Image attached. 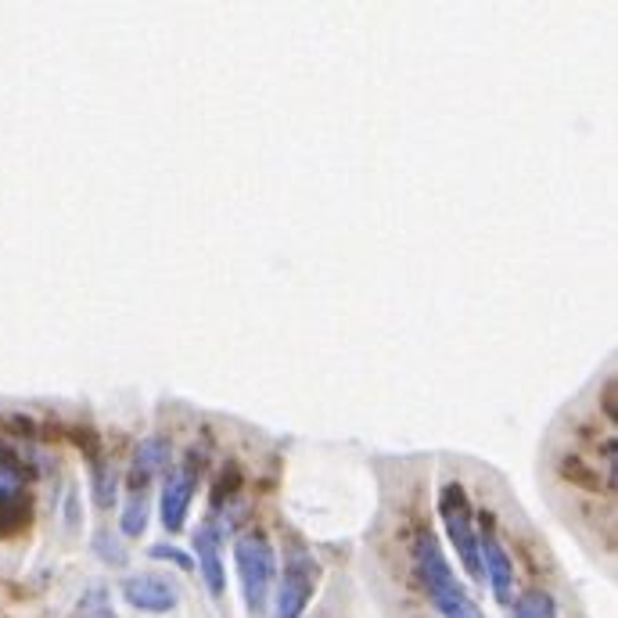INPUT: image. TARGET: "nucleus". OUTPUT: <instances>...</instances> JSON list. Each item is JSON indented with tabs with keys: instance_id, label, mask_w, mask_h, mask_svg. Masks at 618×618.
Here are the masks:
<instances>
[{
	"instance_id": "f257e3e1",
	"label": "nucleus",
	"mask_w": 618,
	"mask_h": 618,
	"mask_svg": "<svg viewBox=\"0 0 618 618\" xmlns=\"http://www.w3.org/2000/svg\"><path fill=\"white\" fill-rule=\"evenodd\" d=\"M414 557H418L421 583H424V589H429V597L438 608V615L443 618H483V611H478L471 594L457 583V575H453L449 561L443 557V551H438V540L432 532L418 535Z\"/></svg>"
},
{
	"instance_id": "f03ea898",
	"label": "nucleus",
	"mask_w": 618,
	"mask_h": 618,
	"mask_svg": "<svg viewBox=\"0 0 618 618\" xmlns=\"http://www.w3.org/2000/svg\"><path fill=\"white\" fill-rule=\"evenodd\" d=\"M235 565H238L241 594H245V604H249V611L263 615L270 589H273V575H278V557H273V546L267 535L245 532L235 543Z\"/></svg>"
},
{
	"instance_id": "7ed1b4c3",
	"label": "nucleus",
	"mask_w": 618,
	"mask_h": 618,
	"mask_svg": "<svg viewBox=\"0 0 618 618\" xmlns=\"http://www.w3.org/2000/svg\"><path fill=\"white\" fill-rule=\"evenodd\" d=\"M30 468L11 446L0 443V535H15L30 525Z\"/></svg>"
},
{
	"instance_id": "20e7f679",
	"label": "nucleus",
	"mask_w": 618,
	"mask_h": 618,
	"mask_svg": "<svg viewBox=\"0 0 618 618\" xmlns=\"http://www.w3.org/2000/svg\"><path fill=\"white\" fill-rule=\"evenodd\" d=\"M438 514H443L446 535H449L453 551H457V557H460V565L468 568V575H471L475 583H483V561H478V532H475L471 503H468V492H464V486L449 483L443 492H438Z\"/></svg>"
},
{
	"instance_id": "39448f33",
	"label": "nucleus",
	"mask_w": 618,
	"mask_h": 618,
	"mask_svg": "<svg viewBox=\"0 0 618 618\" xmlns=\"http://www.w3.org/2000/svg\"><path fill=\"white\" fill-rule=\"evenodd\" d=\"M317 589V565L306 554H295L284 565V579L278 586V604H273V618H299Z\"/></svg>"
},
{
	"instance_id": "423d86ee",
	"label": "nucleus",
	"mask_w": 618,
	"mask_h": 618,
	"mask_svg": "<svg viewBox=\"0 0 618 618\" xmlns=\"http://www.w3.org/2000/svg\"><path fill=\"white\" fill-rule=\"evenodd\" d=\"M122 597H127V604L137 611L166 615V611L176 608V600H181V589H176V583H170L166 575L141 572V575H130V579L122 583Z\"/></svg>"
},
{
	"instance_id": "0eeeda50",
	"label": "nucleus",
	"mask_w": 618,
	"mask_h": 618,
	"mask_svg": "<svg viewBox=\"0 0 618 618\" xmlns=\"http://www.w3.org/2000/svg\"><path fill=\"white\" fill-rule=\"evenodd\" d=\"M195 489H198V475L191 464H181V468H173L166 486H162V500H159V511H162V525L166 532H181L187 511H191V500H195Z\"/></svg>"
},
{
	"instance_id": "6e6552de",
	"label": "nucleus",
	"mask_w": 618,
	"mask_h": 618,
	"mask_svg": "<svg viewBox=\"0 0 618 618\" xmlns=\"http://www.w3.org/2000/svg\"><path fill=\"white\" fill-rule=\"evenodd\" d=\"M478 561H483V579H489L492 597H497L500 604H507L514 594V565H511V557H507V551L492 532L478 535Z\"/></svg>"
},
{
	"instance_id": "1a4fd4ad",
	"label": "nucleus",
	"mask_w": 618,
	"mask_h": 618,
	"mask_svg": "<svg viewBox=\"0 0 618 618\" xmlns=\"http://www.w3.org/2000/svg\"><path fill=\"white\" fill-rule=\"evenodd\" d=\"M195 554H198V568L202 579L209 586V594L219 597L224 594V557H219V540L213 525H202L195 532Z\"/></svg>"
},
{
	"instance_id": "9d476101",
	"label": "nucleus",
	"mask_w": 618,
	"mask_h": 618,
	"mask_svg": "<svg viewBox=\"0 0 618 618\" xmlns=\"http://www.w3.org/2000/svg\"><path fill=\"white\" fill-rule=\"evenodd\" d=\"M514 618H557V604L551 594H543V589H532V594L518 597Z\"/></svg>"
},
{
	"instance_id": "9b49d317",
	"label": "nucleus",
	"mask_w": 618,
	"mask_h": 618,
	"mask_svg": "<svg viewBox=\"0 0 618 618\" xmlns=\"http://www.w3.org/2000/svg\"><path fill=\"white\" fill-rule=\"evenodd\" d=\"M148 529V503H144V489H133L127 500V511H122V532L127 535H141Z\"/></svg>"
},
{
	"instance_id": "f8f14e48",
	"label": "nucleus",
	"mask_w": 618,
	"mask_h": 618,
	"mask_svg": "<svg viewBox=\"0 0 618 618\" xmlns=\"http://www.w3.org/2000/svg\"><path fill=\"white\" fill-rule=\"evenodd\" d=\"M162 464H166V443L148 438V443L137 449V471H141V478H148L151 471H159Z\"/></svg>"
},
{
	"instance_id": "ddd939ff",
	"label": "nucleus",
	"mask_w": 618,
	"mask_h": 618,
	"mask_svg": "<svg viewBox=\"0 0 618 618\" xmlns=\"http://www.w3.org/2000/svg\"><path fill=\"white\" fill-rule=\"evenodd\" d=\"M151 557L155 561H173L176 568H184L191 572V557L184 551H176V546H166V543H159V546H151Z\"/></svg>"
}]
</instances>
